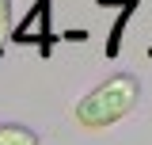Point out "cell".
I'll return each instance as SVG.
<instances>
[{
  "label": "cell",
  "instance_id": "2",
  "mask_svg": "<svg viewBox=\"0 0 152 145\" xmlns=\"http://www.w3.org/2000/svg\"><path fill=\"white\" fill-rule=\"evenodd\" d=\"M12 38L15 42H38L42 54H46L50 42H53V31H50V0H38L34 8L27 12V19L19 27H12Z\"/></svg>",
  "mask_w": 152,
  "mask_h": 145
},
{
  "label": "cell",
  "instance_id": "4",
  "mask_svg": "<svg viewBox=\"0 0 152 145\" xmlns=\"http://www.w3.org/2000/svg\"><path fill=\"white\" fill-rule=\"evenodd\" d=\"M12 38V0H0V50Z\"/></svg>",
  "mask_w": 152,
  "mask_h": 145
},
{
  "label": "cell",
  "instance_id": "3",
  "mask_svg": "<svg viewBox=\"0 0 152 145\" xmlns=\"http://www.w3.org/2000/svg\"><path fill=\"white\" fill-rule=\"evenodd\" d=\"M0 145H38V134L19 122H0Z\"/></svg>",
  "mask_w": 152,
  "mask_h": 145
},
{
  "label": "cell",
  "instance_id": "1",
  "mask_svg": "<svg viewBox=\"0 0 152 145\" xmlns=\"http://www.w3.org/2000/svg\"><path fill=\"white\" fill-rule=\"evenodd\" d=\"M137 99H141L137 76L118 72V76H110V80H103L99 88H91L80 103H76L72 118L84 130H107V126H114L118 118H126V115L137 107Z\"/></svg>",
  "mask_w": 152,
  "mask_h": 145
}]
</instances>
